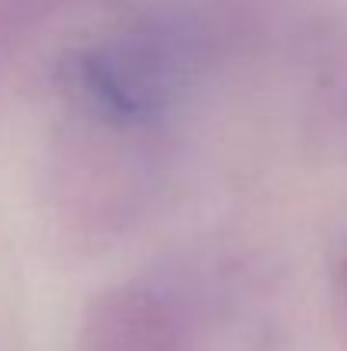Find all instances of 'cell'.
Masks as SVG:
<instances>
[{
    "mask_svg": "<svg viewBox=\"0 0 347 351\" xmlns=\"http://www.w3.org/2000/svg\"><path fill=\"white\" fill-rule=\"evenodd\" d=\"M184 314L143 280L116 283L92 297L79 328V351H184Z\"/></svg>",
    "mask_w": 347,
    "mask_h": 351,
    "instance_id": "obj_1",
    "label": "cell"
},
{
    "mask_svg": "<svg viewBox=\"0 0 347 351\" xmlns=\"http://www.w3.org/2000/svg\"><path fill=\"white\" fill-rule=\"evenodd\" d=\"M310 119L327 147L347 150V31L320 41L310 82Z\"/></svg>",
    "mask_w": 347,
    "mask_h": 351,
    "instance_id": "obj_2",
    "label": "cell"
},
{
    "mask_svg": "<svg viewBox=\"0 0 347 351\" xmlns=\"http://www.w3.org/2000/svg\"><path fill=\"white\" fill-rule=\"evenodd\" d=\"M79 0H0V72L10 69Z\"/></svg>",
    "mask_w": 347,
    "mask_h": 351,
    "instance_id": "obj_3",
    "label": "cell"
},
{
    "mask_svg": "<svg viewBox=\"0 0 347 351\" xmlns=\"http://www.w3.org/2000/svg\"><path fill=\"white\" fill-rule=\"evenodd\" d=\"M337 307L347 324V252L341 256V266H337Z\"/></svg>",
    "mask_w": 347,
    "mask_h": 351,
    "instance_id": "obj_4",
    "label": "cell"
}]
</instances>
